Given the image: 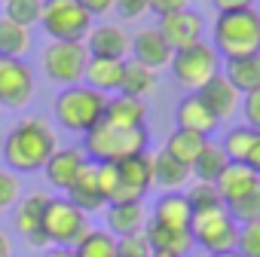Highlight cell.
<instances>
[{"instance_id": "30", "label": "cell", "mask_w": 260, "mask_h": 257, "mask_svg": "<svg viewBox=\"0 0 260 257\" xmlns=\"http://www.w3.org/2000/svg\"><path fill=\"white\" fill-rule=\"evenodd\" d=\"M205 144H208V138H202V135H196V132H187V128H175V132L166 138V147H162V150H166L169 156H175L178 163L193 166Z\"/></svg>"}, {"instance_id": "28", "label": "cell", "mask_w": 260, "mask_h": 257, "mask_svg": "<svg viewBox=\"0 0 260 257\" xmlns=\"http://www.w3.org/2000/svg\"><path fill=\"white\" fill-rule=\"evenodd\" d=\"M156 89V71L138 65L135 58L122 61V80H119V92L132 95V98H144Z\"/></svg>"}, {"instance_id": "4", "label": "cell", "mask_w": 260, "mask_h": 257, "mask_svg": "<svg viewBox=\"0 0 260 257\" xmlns=\"http://www.w3.org/2000/svg\"><path fill=\"white\" fill-rule=\"evenodd\" d=\"M104 104H107V95L80 83V86L61 89L52 107H55V119H58L61 128L86 135L89 128H95L104 119Z\"/></svg>"}, {"instance_id": "40", "label": "cell", "mask_w": 260, "mask_h": 257, "mask_svg": "<svg viewBox=\"0 0 260 257\" xmlns=\"http://www.w3.org/2000/svg\"><path fill=\"white\" fill-rule=\"evenodd\" d=\"M113 10L119 13L122 22H135L144 13H150V0H113Z\"/></svg>"}, {"instance_id": "19", "label": "cell", "mask_w": 260, "mask_h": 257, "mask_svg": "<svg viewBox=\"0 0 260 257\" xmlns=\"http://www.w3.org/2000/svg\"><path fill=\"white\" fill-rule=\"evenodd\" d=\"M104 122L119 125V128H144L147 122V104L144 98H132V95H107L104 104Z\"/></svg>"}, {"instance_id": "26", "label": "cell", "mask_w": 260, "mask_h": 257, "mask_svg": "<svg viewBox=\"0 0 260 257\" xmlns=\"http://www.w3.org/2000/svg\"><path fill=\"white\" fill-rule=\"evenodd\" d=\"M223 77L236 86L239 95L257 92L260 89V52L242 55V58H226L223 61Z\"/></svg>"}, {"instance_id": "7", "label": "cell", "mask_w": 260, "mask_h": 257, "mask_svg": "<svg viewBox=\"0 0 260 257\" xmlns=\"http://www.w3.org/2000/svg\"><path fill=\"white\" fill-rule=\"evenodd\" d=\"M172 74L181 86H187L190 92H199L211 77L220 74V55L211 43L199 40L196 46H187V49H178L172 55Z\"/></svg>"}, {"instance_id": "32", "label": "cell", "mask_w": 260, "mask_h": 257, "mask_svg": "<svg viewBox=\"0 0 260 257\" xmlns=\"http://www.w3.org/2000/svg\"><path fill=\"white\" fill-rule=\"evenodd\" d=\"M77 257H119L116 254V236H110L107 230H89L77 245H74Z\"/></svg>"}, {"instance_id": "49", "label": "cell", "mask_w": 260, "mask_h": 257, "mask_svg": "<svg viewBox=\"0 0 260 257\" xmlns=\"http://www.w3.org/2000/svg\"><path fill=\"white\" fill-rule=\"evenodd\" d=\"M153 257H172V254H153Z\"/></svg>"}, {"instance_id": "48", "label": "cell", "mask_w": 260, "mask_h": 257, "mask_svg": "<svg viewBox=\"0 0 260 257\" xmlns=\"http://www.w3.org/2000/svg\"><path fill=\"white\" fill-rule=\"evenodd\" d=\"M208 257H242L239 251H220V254H208Z\"/></svg>"}, {"instance_id": "37", "label": "cell", "mask_w": 260, "mask_h": 257, "mask_svg": "<svg viewBox=\"0 0 260 257\" xmlns=\"http://www.w3.org/2000/svg\"><path fill=\"white\" fill-rule=\"evenodd\" d=\"M236 251H239L242 257H260V220H254V223H239Z\"/></svg>"}, {"instance_id": "25", "label": "cell", "mask_w": 260, "mask_h": 257, "mask_svg": "<svg viewBox=\"0 0 260 257\" xmlns=\"http://www.w3.org/2000/svg\"><path fill=\"white\" fill-rule=\"evenodd\" d=\"M150 220L162 223V227H172V230H190L193 223V208L187 202L184 193H162L153 205V214Z\"/></svg>"}, {"instance_id": "9", "label": "cell", "mask_w": 260, "mask_h": 257, "mask_svg": "<svg viewBox=\"0 0 260 257\" xmlns=\"http://www.w3.org/2000/svg\"><path fill=\"white\" fill-rule=\"evenodd\" d=\"M190 236H193V245H199V248H202V251H208V254L236 251L239 223L230 217V211H226V208H217V211L193 214Z\"/></svg>"}, {"instance_id": "41", "label": "cell", "mask_w": 260, "mask_h": 257, "mask_svg": "<svg viewBox=\"0 0 260 257\" xmlns=\"http://www.w3.org/2000/svg\"><path fill=\"white\" fill-rule=\"evenodd\" d=\"M239 110L245 113V125L254 128V132H260V89L257 92H248L245 101L239 104Z\"/></svg>"}, {"instance_id": "2", "label": "cell", "mask_w": 260, "mask_h": 257, "mask_svg": "<svg viewBox=\"0 0 260 257\" xmlns=\"http://www.w3.org/2000/svg\"><path fill=\"white\" fill-rule=\"evenodd\" d=\"M211 46L217 49V55L223 61L226 58H242V55L260 52V13L254 7L217 13Z\"/></svg>"}, {"instance_id": "31", "label": "cell", "mask_w": 260, "mask_h": 257, "mask_svg": "<svg viewBox=\"0 0 260 257\" xmlns=\"http://www.w3.org/2000/svg\"><path fill=\"white\" fill-rule=\"evenodd\" d=\"M31 49V28H22L0 16V55L4 58H22Z\"/></svg>"}, {"instance_id": "38", "label": "cell", "mask_w": 260, "mask_h": 257, "mask_svg": "<svg viewBox=\"0 0 260 257\" xmlns=\"http://www.w3.org/2000/svg\"><path fill=\"white\" fill-rule=\"evenodd\" d=\"M22 196V181L16 178V172L10 169H0V211H7L19 202Z\"/></svg>"}, {"instance_id": "6", "label": "cell", "mask_w": 260, "mask_h": 257, "mask_svg": "<svg viewBox=\"0 0 260 257\" xmlns=\"http://www.w3.org/2000/svg\"><path fill=\"white\" fill-rule=\"evenodd\" d=\"M43 31L52 40L61 43H83L92 31V16L77 4V0H43Z\"/></svg>"}, {"instance_id": "33", "label": "cell", "mask_w": 260, "mask_h": 257, "mask_svg": "<svg viewBox=\"0 0 260 257\" xmlns=\"http://www.w3.org/2000/svg\"><path fill=\"white\" fill-rule=\"evenodd\" d=\"M184 196H187L193 214H205V211H217V208H223V199H220L217 187H214V184H205V181H190Z\"/></svg>"}, {"instance_id": "15", "label": "cell", "mask_w": 260, "mask_h": 257, "mask_svg": "<svg viewBox=\"0 0 260 257\" xmlns=\"http://www.w3.org/2000/svg\"><path fill=\"white\" fill-rule=\"evenodd\" d=\"M196 95L202 98V104L211 110V116H214L217 122L233 119V116L239 113V104H242V95L236 92V86H233L223 74L211 77V80H208V83H205Z\"/></svg>"}, {"instance_id": "8", "label": "cell", "mask_w": 260, "mask_h": 257, "mask_svg": "<svg viewBox=\"0 0 260 257\" xmlns=\"http://www.w3.org/2000/svg\"><path fill=\"white\" fill-rule=\"evenodd\" d=\"M86 65H89L86 43H61V40H52L43 49V71H46V77L52 83L64 86V89L83 83Z\"/></svg>"}, {"instance_id": "18", "label": "cell", "mask_w": 260, "mask_h": 257, "mask_svg": "<svg viewBox=\"0 0 260 257\" xmlns=\"http://www.w3.org/2000/svg\"><path fill=\"white\" fill-rule=\"evenodd\" d=\"M64 199L71 205H77L83 214H92V211H101L107 205L101 187H98V172H95V163H86L83 172L77 175V181L64 190Z\"/></svg>"}, {"instance_id": "24", "label": "cell", "mask_w": 260, "mask_h": 257, "mask_svg": "<svg viewBox=\"0 0 260 257\" xmlns=\"http://www.w3.org/2000/svg\"><path fill=\"white\" fill-rule=\"evenodd\" d=\"M150 163H153V184H156V187H162L166 193H181V190L190 184V178H193L190 166L178 163V159H175V156H169L166 150L150 153Z\"/></svg>"}, {"instance_id": "3", "label": "cell", "mask_w": 260, "mask_h": 257, "mask_svg": "<svg viewBox=\"0 0 260 257\" xmlns=\"http://www.w3.org/2000/svg\"><path fill=\"white\" fill-rule=\"evenodd\" d=\"M147 150V128H119L110 122H98L83 135V153L89 163H122Z\"/></svg>"}, {"instance_id": "23", "label": "cell", "mask_w": 260, "mask_h": 257, "mask_svg": "<svg viewBox=\"0 0 260 257\" xmlns=\"http://www.w3.org/2000/svg\"><path fill=\"white\" fill-rule=\"evenodd\" d=\"M260 184V175H254L248 166H242V163H230L226 166V172L217 178V193H220V199H223V208L226 205H233V202H239L242 196H248L254 187Z\"/></svg>"}, {"instance_id": "5", "label": "cell", "mask_w": 260, "mask_h": 257, "mask_svg": "<svg viewBox=\"0 0 260 257\" xmlns=\"http://www.w3.org/2000/svg\"><path fill=\"white\" fill-rule=\"evenodd\" d=\"M89 230H92L89 217L77 205H71L64 196H49L46 211H43V233H46L49 245H55V248H74Z\"/></svg>"}, {"instance_id": "10", "label": "cell", "mask_w": 260, "mask_h": 257, "mask_svg": "<svg viewBox=\"0 0 260 257\" xmlns=\"http://www.w3.org/2000/svg\"><path fill=\"white\" fill-rule=\"evenodd\" d=\"M116 193L107 205L113 202H141L144 193L153 187V163H150V153H135L122 163H116Z\"/></svg>"}, {"instance_id": "22", "label": "cell", "mask_w": 260, "mask_h": 257, "mask_svg": "<svg viewBox=\"0 0 260 257\" xmlns=\"http://www.w3.org/2000/svg\"><path fill=\"white\" fill-rule=\"evenodd\" d=\"M104 223H107V233L122 239V236H135L144 230L147 223V211L141 202H113L107 205L104 211Z\"/></svg>"}, {"instance_id": "43", "label": "cell", "mask_w": 260, "mask_h": 257, "mask_svg": "<svg viewBox=\"0 0 260 257\" xmlns=\"http://www.w3.org/2000/svg\"><path fill=\"white\" fill-rule=\"evenodd\" d=\"M77 4L95 19V16H104V13H110L113 10V0H77Z\"/></svg>"}, {"instance_id": "16", "label": "cell", "mask_w": 260, "mask_h": 257, "mask_svg": "<svg viewBox=\"0 0 260 257\" xmlns=\"http://www.w3.org/2000/svg\"><path fill=\"white\" fill-rule=\"evenodd\" d=\"M132 58L138 61V65H144V68H150V71H162V68H169L172 65V46L166 43V37L156 31V28H141L135 37H132Z\"/></svg>"}, {"instance_id": "39", "label": "cell", "mask_w": 260, "mask_h": 257, "mask_svg": "<svg viewBox=\"0 0 260 257\" xmlns=\"http://www.w3.org/2000/svg\"><path fill=\"white\" fill-rule=\"evenodd\" d=\"M116 254H119V257H153L144 230L135 233V236H122V239H116Z\"/></svg>"}, {"instance_id": "21", "label": "cell", "mask_w": 260, "mask_h": 257, "mask_svg": "<svg viewBox=\"0 0 260 257\" xmlns=\"http://www.w3.org/2000/svg\"><path fill=\"white\" fill-rule=\"evenodd\" d=\"M144 236H147L153 254L187 257L190 248H193L190 230H172V227H162V223H156V220H147V223H144Z\"/></svg>"}, {"instance_id": "20", "label": "cell", "mask_w": 260, "mask_h": 257, "mask_svg": "<svg viewBox=\"0 0 260 257\" xmlns=\"http://www.w3.org/2000/svg\"><path fill=\"white\" fill-rule=\"evenodd\" d=\"M175 122H178V128L196 132V135H202V138H208L214 128L220 125V122L211 116V110L202 104V98H199L196 92H190V95H184V98L178 101V107H175Z\"/></svg>"}, {"instance_id": "14", "label": "cell", "mask_w": 260, "mask_h": 257, "mask_svg": "<svg viewBox=\"0 0 260 257\" xmlns=\"http://www.w3.org/2000/svg\"><path fill=\"white\" fill-rule=\"evenodd\" d=\"M83 43L89 49V58H113V61H125L128 49H132V37L119 25H92Z\"/></svg>"}, {"instance_id": "47", "label": "cell", "mask_w": 260, "mask_h": 257, "mask_svg": "<svg viewBox=\"0 0 260 257\" xmlns=\"http://www.w3.org/2000/svg\"><path fill=\"white\" fill-rule=\"evenodd\" d=\"M10 251H13L10 248V239L4 236V230H0V257H10Z\"/></svg>"}, {"instance_id": "44", "label": "cell", "mask_w": 260, "mask_h": 257, "mask_svg": "<svg viewBox=\"0 0 260 257\" xmlns=\"http://www.w3.org/2000/svg\"><path fill=\"white\" fill-rule=\"evenodd\" d=\"M242 166H248L254 175H260V132H257V138H254V144H251V150H248Z\"/></svg>"}, {"instance_id": "46", "label": "cell", "mask_w": 260, "mask_h": 257, "mask_svg": "<svg viewBox=\"0 0 260 257\" xmlns=\"http://www.w3.org/2000/svg\"><path fill=\"white\" fill-rule=\"evenodd\" d=\"M46 257H77V254H74V248H52Z\"/></svg>"}, {"instance_id": "42", "label": "cell", "mask_w": 260, "mask_h": 257, "mask_svg": "<svg viewBox=\"0 0 260 257\" xmlns=\"http://www.w3.org/2000/svg\"><path fill=\"white\" fill-rule=\"evenodd\" d=\"M187 7H190V0H150V13H156V16H169V13H178Z\"/></svg>"}, {"instance_id": "27", "label": "cell", "mask_w": 260, "mask_h": 257, "mask_svg": "<svg viewBox=\"0 0 260 257\" xmlns=\"http://www.w3.org/2000/svg\"><path fill=\"white\" fill-rule=\"evenodd\" d=\"M119 80H122V61L89 58L86 74H83V86H89L101 95H110V92H119Z\"/></svg>"}, {"instance_id": "35", "label": "cell", "mask_w": 260, "mask_h": 257, "mask_svg": "<svg viewBox=\"0 0 260 257\" xmlns=\"http://www.w3.org/2000/svg\"><path fill=\"white\" fill-rule=\"evenodd\" d=\"M4 16L22 28H31L43 16V0H4Z\"/></svg>"}, {"instance_id": "11", "label": "cell", "mask_w": 260, "mask_h": 257, "mask_svg": "<svg viewBox=\"0 0 260 257\" xmlns=\"http://www.w3.org/2000/svg\"><path fill=\"white\" fill-rule=\"evenodd\" d=\"M34 95V71L25 58L0 55V107H25Z\"/></svg>"}, {"instance_id": "36", "label": "cell", "mask_w": 260, "mask_h": 257, "mask_svg": "<svg viewBox=\"0 0 260 257\" xmlns=\"http://www.w3.org/2000/svg\"><path fill=\"white\" fill-rule=\"evenodd\" d=\"M226 211H230V217L236 223H254V220H260V184L248 196H242L239 202L226 205Z\"/></svg>"}, {"instance_id": "1", "label": "cell", "mask_w": 260, "mask_h": 257, "mask_svg": "<svg viewBox=\"0 0 260 257\" xmlns=\"http://www.w3.org/2000/svg\"><path fill=\"white\" fill-rule=\"evenodd\" d=\"M58 138L52 132V125L40 116H25L19 119L10 135L4 141V163L10 166V172H37L46 166V159L55 153Z\"/></svg>"}, {"instance_id": "45", "label": "cell", "mask_w": 260, "mask_h": 257, "mask_svg": "<svg viewBox=\"0 0 260 257\" xmlns=\"http://www.w3.org/2000/svg\"><path fill=\"white\" fill-rule=\"evenodd\" d=\"M217 7V13H230V10H245V7H254V0H211Z\"/></svg>"}, {"instance_id": "12", "label": "cell", "mask_w": 260, "mask_h": 257, "mask_svg": "<svg viewBox=\"0 0 260 257\" xmlns=\"http://www.w3.org/2000/svg\"><path fill=\"white\" fill-rule=\"evenodd\" d=\"M156 31L166 37V43L172 46V52L178 49H187V46H196L205 34V19L196 13V10H178V13H169V16H159V25Z\"/></svg>"}, {"instance_id": "13", "label": "cell", "mask_w": 260, "mask_h": 257, "mask_svg": "<svg viewBox=\"0 0 260 257\" xmlns=\"http://www.w3.org/2000/svg\"><path fill=\"white\" fill-rule=\"evenodd\" d=\"M49 196L46 193H31L22 202H16V230L31 248H46V233H43V211H46Z\"/></svg>"}, {"instance_id": "34", "label": "cell", "mask_w": 260, "mask_h": 257, "mask_svg": "<svg viewBox=\"0 0 260 257\" xmlns=\"http://www.w3.org/2000/svg\"><path fill=\"white\" fill-rule=\"evenodd\" d=\"M254 138H257L254 128H248V125H233L230 132L223 135L220 147H223V153H226V159H230V163H245V156H248V150H251Z\"/></svg>"}, {"instance_id": "17", "label": "cell", "mask_w": 260, "mask_h": 257, "mask_svg": "<svg viewBox=\"0 0 260 257\" xmlns=\"http://www.w3.org/2000/svg\"><path fill=\"white\" fill-rule=\"evenodd\" d=\"M86 163H89V156L83 153V147H55V153L46 159L43 172H46V181L55 190H68L77 181V175L83 172Z\"/></svg>"}, {"instance_id": "29", "label": "cell", "mask_w": 260, "mask_h": 257, "mask_svg": "<svg viewBox=\"0 0 260 257\" xmlns=\"http://www.w3.org/2000/svg\"><path fill=\"white\" fill-rule=\"evenodd\" d=\"M226 166H230V159H226L223 147H220V144H214V141H208V144L202 147V153L196 156V163L190 166V172L196 175V181L217 184V178L226 172Z\"/></svg>"}]
</instances>
